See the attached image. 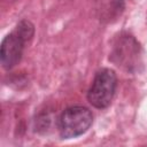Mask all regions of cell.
<instances>
[{"label":"cell","instance_id":"cell-1","mask_svg":"<svg viewBox=\"0 0 147 147\" xmlns=\"http://www.w3.org/2000/svg\"><path fill=\"white\" fill-rule=\"evenodd\" d=\"M33 34V24L26 20H23L10 33L3 38L0 48V57L1 64L5 69L9 70L21 61L25 44L32 39Z\"/></svg>","mask_w":147,"mask_h":147},{"label":"cell","instance_id":"cell-2","mask_svg":"<svg viewBox=\"0 0 147 147\" xmlns=\"http://www.w3.org/2000/svg\"><path fill=\"white\" fill-rule=\"evenodd\" d=\"M109 59L117 67L134 72L141 65V47L133 36L122 33L116 38Z\"/></svg>","mask_w":147,"mask_h":147},{"label":"cell","instance_id":"cell-3","mask_svg":"<svg viewBox=\"0 0 147 147\" xmlns=\"http://www.w3.org/2000/svg\"><path fill=\"white\" fill-rule=\"evenodd\" d=\"M93 122L91 110L83 106H72L63 110L59 118L57 129L63 139H71L84 134Z\"/></svg>","mask_w":147,"mask_h":147},{"label":"cell","instance_id":"cell-4","mask_svg":"<svg viewBox=\"0 0 147 147\" xmlns=\"http://www.w3.org/2000/svg\"><path fill=\"white\" fill-rule=\"evenodd\" d=\"M117 86V77L114 70L103 68L100 69L92 82L87 92L88 102L99 109L107 108L114 98Z\"/></svg>","mask_w":147,"mask_h":147},{"label":"cell","instance_id":"cell-5","mask_svg":"<svg viewBox=\"0 0 147 147\" xmlns=\"http://www.w3.org/2000/svg\"><path fill=\"white\" fill-rule=\"evenodd\" d=\"M124 9V0H96L99 20L106 23L115 21Z\"/></svg>","mask_w":147,"mask_h":147}]
</instances>
